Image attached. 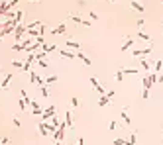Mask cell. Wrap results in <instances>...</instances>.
<instances>
[{
	"mask_svg": "<svg viewBox=\"0 0 163 145\" xmlns=\"http://www.w3.org/2000/svg\"><path fill=\"white\" fill-rule=\"evenodd\" d=\"M141 84H144V90H141V98H144V100H148V98H149V88L153 86L151 81H149V74H148V77H144Z\"/></svg>",
	"mask_w": 163,
	"mask_h": 145,
	"instance_id": "1",
	"label": "cell"
},
{
	"mask_svg": "<svg viewBox=\"0 0 163 145\" xmlns=\"http://www.w3.org/2000/svg\"><path fill=\"white\" fill-rule=\"evenodd\" d=\"M69 20L71 22H75V24H79V26H85V28H89V26H93V24L89 22V20H85V18H81L79 14H69Z\"/></svg>",
	"mask_w": 163,
	"mask_h": 145,
	"instance_id": "2",
	"label": "cell"
},
{
	"mask_svg": "<svg viewBox=\"0 0 163 145\" xmlns=\"http://www.w3.org/2000/svg\"><path fill=\"white\" fill-rule=\"evenodd\" d=\"M24 34H28V26H24V24H18V26H16V30H14V37H16V41L22 39V35H24Z\"/></svg>",
	"mask_w": 163,
	"mask_h": 145,
	"instance_id": "3",
	"label": "cell"
},
{
	"mask_svg": "<svg viewBox=\"0 0 163 145\" xmlns=\"http://www.w3.org/2000/svg\"><path fill=\"white\" fill-rule=\"evenodd\" d=\"M149 53H151V45H148L145 49H134V51H132V55L140 59V57H144V55H149Z\"/></svg>",
	"mask_w": 163,
	"mask_h": 145,
	"instance_id": "4",
	"label": "cell"
},
{
	"mask_svg": "<svg viewBox=\"0 0 163 145\" xmlns=\"http://www.w3.org/2000/svg\"><path fill=\"white\" fill-rule=\"evenodd\" d=\"M132 43H134V37H132V35H126V37H124V43H122V47H120V51H122V53H126L128 49L132 47Z\"/></svg>",
	"mask_w": 163,
	"mask_h": 145,
	"instance_id": "5",
	"label": "cell"
},
{
	"mask_svg": "<svg viewBox=\"0 0 163 145\" xmlns=\"http://www.w3.org/2000/svg\"><path fill=\"white\" fill-rule=\"evenodd\" d=\"M90 84L94 86V90H97V92L100 94V96H102V94H104V86L100 84V82H98V81H97V78H94V77H90Z\"/></svg>",
	"mask_w": 163,
	"mask_h": 145,
	"instance_id": "6",
	"label": "cell"
},
{
	"mask_svg": "<svg viewBox=\"0 0 163 145\" xmlns=\"http://www.w3.org/2000/svg\"><path fill=\"white\" fill-rule=\"evenodd\" d=\"M67 31V24H59L57 28H51V35H61Z\"/></svg>",
	"mask_w": 163,
	"mask_h": 145,
	"instance_id": "7",
	"label": "cell"
},
{
	"mask_svg": "<svg viewBox=\"0 0 163 145\" xmlns=\"http://www.w3.org/2000/svg\"><path fill=\"white\" fill-rule=\"evenodd\" d=\"M53 116H55V106H49V108H47V110H45V112H43V114H41V120H43V122H45V120H49V118H53Z\"/></svg>",
	"mask_w": 163,
	"mask_h": 145,
	"instance_id": "8",
	"label": "cell"
},
{
	"mask_svg": "<svg viewBox=\"0 0 163 145\" xmlns=\"http://www.w3.org/2000/svg\"><path fill=\"white\" fill-rule=\"evenodd\" d=\"M12 77H14V74H12V73H8V74H6V77H4V78H2V82H0V90H6V88H8V84H10V81H12Z\"/></svg>",
	"mask_w": 163,
	"mask_h": 145,
	"instance_id": "9",
	"label": "cell"
},
{
	"mask_svg": "<svg viewBox=\"0 0 163 145\" xmlns=\"http://www.w3.org/2000/svg\"><path fill=\"white\" fill-rule=\"evenodd\" d=\"M130 6H132L136 12H140V14H141V12H145L144 4H141V2H138V0H130Z\"/></svg>",
	"mask_w": 163,
	"mask_h": 145,
	"instance_id": "10",
	"label": "cell"
},
{
	"mask_svg": "<svg viewBox=\"0 0 163 145\" xmlns=\"http://www.w3.org/2000/svg\"><path fill=\"white\" fill-rule=\"evenodd\" d=\"M120 116H122V120H124V124H126V126H132V118L128 116V110H126V108H122Z\"/></svg>",
	"mask_w": 163,
	"mask_h": 145,
	"instance_id": "11",
	"label": "cell"
},
{
	"mask_svg": "<svg viewBox=\"0 0 163 145\" xmlns=\"http://www.w3.org/2000/svg\"><path fill=\"white\" fill-rule=\"evenodd\" d=\"M65 124H67V127H73V114H71V110H67L65 112Z\"/></svg>",
	"mask_w": 163,
	"mask_h": 145,
	"instance_id": "12",
	"label": "cell"
},
{
	"mask_svg": "<svg viewBox=\"0 0 163 145\" xmlns=\"http://www.w3.org/2000/svg\"><path fill=\"white\" fill-rule=\"evenodd\" d=\"M30 106H32V112H33V116H37V114H41V106L37 104V102H30Z\"/></svg>",
	"mask_w": 163,
	"mask_h": 145,
	"instance_id": "13",
	"label": "cell"
},
{
	"mask_svg": "<svg viewBox=\"0 0 163 145\" xmlns=\"http://www.w3.org/2000/svg\"><path fill=\"white\" fill-rule=\"evenodd\" d=\"M77 57H79V59H81V61H83V63H85V65H87V67H90V65H93V61H90V59H89V57H87V55H85V53H79V55H77Z\"/></svg>",
	"mask_w": 163,
	"mask_h": 145,
	"instance_id": "14",
	"label": "cell"
},
{
	"mask_svg": "<svg viewBox=\"0 0 163 145\" xmlns=\"http://www.w3.org/2000/svg\"><path fill=\"white\" fill-rule=\"evenodd\" d=\"M140 65H141V69H145V71H149V67H151L149 59H144V57H140Z\"/></svg>",
	"mask_w": 163,
	"mask_h": 145,
	"instance_id": "15",
	"label": "cell"
},
{
	"mask_svg": "<svg viewBox=\"0 0 163 145\" xmlns=\"http://www.w3.org/2000/svg\"><path fill=\"white\" fill-rule=\"evenodd\" d=\"M108 102H110V98H108L106 94H102L100 100H98V106H100V108H104V106H108Z\"/></svg>",
	"mask_w": 163,
	"mask_h": 145,
	"instance_id": "16",
	"label": "cell"
},
{
	"mask_svg": "<svg viewBox=\"0 0 163 145\" xmlns=\"http://www.w3.org/2000/svg\"><path fill=\"white\" fill-rule=\"evenodd\" d=\"M39 92H41V96H43V98H49V84L39 86Z\"/></svg>",
	"mask_w": 163,
	"mask_h": 145,
	"instance_id": "17",
	"label": "cell"
},
{
	"mask_svg": "<svg viewBox=\"0 0 163 145\" xmlns=\"http://www.w3.org/2000/svg\"><path fill=\"white\" fill-rule=\"evenodd\" d=\"M41 47H43V51L45 53H49V51H55V43H43V45H41Z\"/></svg>",
	"mask_w": 163,
	"mask_h": 145,
	"instance_id": "18",
	"label": "cell"
},
{
	"mask_svg": "<svg viewBox=\"0 0 163 145\" xmlns=\"http://www.w3.org/2000/svg\"><path fill=\"white\" fill-rule=\"evenodd\" d=\"M61 57H65V59H75V57H77V55H73V53H71V51H67V49H61Z\"/></svg>",
	"mask_w": 163,
	"mask_h": 145,
	"instance_id": "19",
	"label": "cell"
},
{
	"mask_svg": "<svg viewBox=\"0 0 163 145\" xmlns=\"http://www.w3.org/2000/svg\"><path fill=\"white\" fill-rule=\"evenodd\" d=\"M67 47H71V49H81V43H79V41L69 39V41H67Z\"/></svg>",
	"mask_w": 163,
	"mask_h": 145,
	"instance_id": "20",
	"label": "cell"
},
{
	"mask_svg": "<svg viewBox=\"0 0 163 145\" xmlns=\"http://www.w3.org/2000/svg\"><path fill=\"white\" fill-rule=\"evenodd\" d=\"M22 20H24V12H22V10H16V18H14V22H16V24H22Z\"/></svg>",
	"mask_w": 163,
	"mask_h": 145,
	"instance_id": "21",
	"label": "cell"
},
{
	"mask_svg": "<svg viewBox=\"0 0 163 145\" xmlns=\"http://www.w3.org/2000/svg\"><path fill=\"white\" fill-rule=\"evenodd\" d=\"M138 37H140V39H144V41H148V43H149V41H151V37H149L148 34H145V31H138Z\"/></svg>",
	"mask_w": 163,
	"mask_h": 145,
	"instance_id": "22",
	"label": "cell"
},
{
	"mask_svg": "<svg viewBox=\"0 0 163 145\" xmlns=\"http://www.w3.org/2000/svg\"><path fill=\"white\" fill-rule=\"evenodd\" d=\"M122 73H124V74H136L138 69H136V67H126V69H122Z\"/></svg>",
	"mask_w": 163,
	"mask_h": 145,
	"instance_id": "23",
	"label": "cell"
},
{
	"mask_svg": "<svg viewBox=\"0 0 163 145\" xmlns=\"http://www.w3.org/2000/svg\"><path fill=\"white\" fill-rule=\"evenodd\" d=\"M161 69H163V59H159V61L155 63V67H153V73H159Z\"/></svg>",
	"mask_w": 163,
	"mask_h": 145,
	"instance_id": "24",
	"label": "cell"
},
{
	"mask_svg": "<svg viewBox=\"0 0 163 145\" xmlns=\"http://www.w3.org/2000/svg\"><path fill=\"white\" fill-rule=\"evenodd\" d=\"M114 78H116V81H118V82H122V81H124V73H122V69H120V71H116Z\"/></svg>",
	"mask_w": 163,
	"mask_h": 145,
	"instance_id": "25",
	"label": "cell"
},
{
	"mask_svg": "<svg viewBox=\"0 0 163 145\" xmlns=\"http://www.w3.org/2000/svg\"><path fill=\"white\" fill-rule=\"evenodd\" d=\"M55 81H57V74H51V77H47V78H45V84H53Z\"/></svg>",
	"mask_w": 163,
	"mask_h": 145,
	"instance_id": "26",
	"label": "cell"
},
{
	"mask_svg": "<svg viewBox=\"0 0 163 145\" xmlns=\"http://www.w3.org/2000/svg\"><path fill=\"white\" fill-rule=\"evenodd\" d=\"M12 124H14L16 127H22V122H20V118H18V116H12Z\"/></svg>",
	"mask_w": 163,
	"mask_h": 145,
	"instance_id": "27",
	"label": "cell"
},
{
	"mask_svg": "<svg viewBox=\"0 0 163 145\" xmlns=\"http://www.w3.org/2000/svg\"><path fill=\"white\" fill-rule=\"evenodd\" d=\"M37 30H39V28H36V30H28V35H30V37H33V39H36L37 35H41V34H37Z\"/></svg>",
	"mask_w": 163,
	"mask_h": 145,
	"instance_id": "28",
	"label": "cell"
},
{
	"mask_svg": "<svg viewBox=\"0 0 163 145\" xmlns=\"http://www.w3.org/2000/svg\"><path fill=\"white\" fill-rule=\"evenodd\" d=\"M12 51H24V45L22 43H14L12 45Z\"/></svg>",
	"mask_w": 163,
	"mask_h": 145,
	"instance_id": "29",
	"label": "cell"
},
{
	"mask_svg": "<svg viewBox=\"0 0 163 145\" xmlns=\"http://www.w3.org/2000/svg\"><path fill=\"white\" fill-rule=\"evenodd\" d=\"M24 65L26 63H22V61H12V67H16V69H24Z\"/></svg>",
	"mask_w": 163,
	"mask_h": 145,
	"instance_id": "30",
	"label": "cell"
},
{
	"mask_svg": "<svg viewBox=\"0 0 163 145\" xmlns=\"http://www.w3.org/2000/svg\"><path fill=\"white\" fill-rule=\"evenodd\" d=\"M116 127H118V122H116V120H112V122L108 124V130H110V131H114Z\"/></svg>",
	"mask_w": 163,
	"mask_h": 145,
	"instance_id": "31",
	"label": "cell"
},
{
	"mask_svg": "<svg viewBox=\"0 0 163 145\" xmlns=\"http://www.w3.org/2000/svg\"><path fill=\"white\" fill-rule=\"evenodd\" d=\"M134 143H136V133H132L130 137L126 139V145H134Z\"/></svg>",
	"mask_w": 163,
	"mask_h": 145,
	"instance_id": "32",
	"label": "cell"
},
{
	"mask_svg": "<svg viewBox=\"0 0 163 145\" xmlns=\"http://www.w3.org/2000/svg\"><path fill=\"white\" fill-rule=\"evenodd\" d=\"M37 78H39V74H36L33 71H30V81L32 82H37Z\"/></svg>",
	"mask_w": 163,
	"mask_h": 145,
	"instance_id": "33",
	"label": "cell"
},
{
	"mask_svg": "<svg viewBox=\"0 0 163 145\" xmlns=\"http://www.w3.org/2000/svg\"><path fill=\"white\" fill-rule=\"evenodd\" d=\"M149 81H151V84H155L157 82V73H149Z\"/></svg>",
	"mask_w": 163,
	"mask_h": 145,
	"instance_id": "34",
	"label": "cell"
},
{
	"mask_svg": "<svg viewBox=\"0 0 163 145\" xmlns=\"http://www.w3.org/2000/svg\"><path fill=\"white\" fill-rule=\"evenodd\" d=\"M114 145H126V139H122V137H116V139H114Z\"/></svg>",
	"mask_w": 163,
	"mask_h": 145,
	"instance_id": "35",
	"label": "cell"
},
{
	"mask_svg": "<svg viewBox=\"0 0 163 145\" xmlns=\"http://www.w3.org/2000/svg\"><path fill=\"white\" fill-rule=\"evenodd\" d=\"M71 106H73V108H77V106H79V98H77V96L71 98Z\"/></svg>",
	"mask_w": 163,
	"mask_h": 145,
	"instance_id": "36",
	"label": "cell"
},
{
	"mask_svg": "<svg viewBox=\"0 0 163 145\" xmlns=\"http://www.w3.org/2000/svg\"><path fill=\"white\" fill-rule=\"evenodd\" d=\"M18 106H20V108H22V110H24V108H26V106H28V104H26V102H24V98H20V100H18Z\"/></svg>",
	"mask_w": 163,
	"mask_h": 145,
	"instance_id": "37",
	"label": "cell"
},
{
	"mask_svg": "<svg viewBox=\"0 0 163 145\" xmlns=\"http://www.w3.org/2000/svg\"><path fill=\"white\" fill-rule=\"evenodd\" d=\"M22 71H24V73H30V71H32V67H30V63H26V65H24V69H22Z\"/></svg>",
	"mask_w": 163,
	"mask_h": 145,
	"instance_id": "38",
	"label": "cell"
},
{
	"mask_svg": "<svg viewBox=\"0 0 163 145\" xmlns=\"http://www.w3.org/2000/svg\"><path fill=\"white\" fill-rule=\"evenodd\" d=\"M89 16H90V20H97V18H98V16H97V12H93V10L89 12Z\"/></svg>",
	"mask_w": 163,
	"mask_h": 145,
	"instance_id": "39",
	"label": "cell"
},
{
	"mask_svg": "<svg viewBox=\"0 0 163 145\" xmlns=\"http://www.w3.org/2000/svg\"><path fill=\"white\" fill-rule=\"evenodd\" d=\"M37 65H39V67H41V69H45V67H47V63H45V61H43V59H41V61H37Z\"/></svg>",
	"mask_w": 163,
	"mask_h": 145,
	"instance_id": "40",
	"label": "cell"
},
{
	"mask_svg": "<svg viewBox=\"0 0 163 145\" xmlns=\"http://www.w3.org/2000/svg\"><path fill=\"white\" fill-rule=\"evenodd\" d=\"M136 26H138V28H140V30H141V28H144V20H138V22H136Z\"/></svg>",
	"mask_w": 163,
	"mask_h": 145,
	"instance_id": "41",
	"label": "cell"
},
{
	"mask_svg": "<svg viewBox=\"0 0 163 145\" xmlns=\"http://www.w3.org/2000/svg\"><path fill=\"white\" fill-rule=\"evenodd\" d=\"M2 145H6V143H10V137H2V141H0Z\"/></svg>",
	"mask_w": 163,
	"mask_h": 145,
	"instance_id": "42",
	"label": "cell"
},
{
	"mask_svg": "<svg viewBox=\"0 0 163 145\" xmlns=\"http://www.w3.org/2000/svg\"><path fill=\"white\" fill-rule=\"evenodd\" d=\"M77 145H85V139H83V137H79V141H77Z\"/></svg>",
	"mask_w": 163,
	"mask_h": 145,
	"instance_id": "43",
	"label": "cell"
},
{
	"mask_svg": "<svg viewBox=\"0 0 163 145\" xmlns=\"http://www.w3.org/2000/svg\"><path fill=\"white\" fill-rule=\"evenodd\" d=\"M30 2H37V4H39V2H41V0H30Z\"/></svg>",
	"mask_w": 163,
	"mask_h": 145,
	"instance_id": "44",
	"label": "cell"
},
{
	"mask_svg": "<svg viewBox=\"0 0 163 145\" xmlns=\"http://www.w3.org/2000/svg\"><path fill=\"white\" fill-rule=\"evenodd\" d=\"M53 145H61V141H55V143H53Z\"/></svg>",
	"mask_w": 163,
	"mask_h": 145,
	"instance_id": "45",
	"label": "cell"
},
{
	"mask_svg": "<svg viewBox=\"0 0 163 145\" xmlns=\"http://www.w3.org/2000/svg\"><path fill=\"white\" fill-rule=\"evenodd\" d=\"M110 2H116V0H110Z\"/></svg>",
	"mask_w": 163,
	"mask_h": 145,
	"instance_id": "46",
	"label": "cell"
},
{
	"mask_svg": "<svg viewBox=\"0 0 163 145\" xmlns=\"http://www.w3.org/2000/svg\"><path fill=\"white\" fill-rule=\"evenodd\" d=\"M0 73H2V71H0Z\"/></svg>",
	"mask_w": 163,
	"mask_h": 145,
	"instance_id": "47",
	"label": "cell"
},
{
	"mask_svg": "<svg viewBox=\"0 0 163 145\" xmlns=\"http://www.w3.org/2000/svg\"><path fill=\"white\" fill-rule=\"evenodd\" d=\"M0 145H2V143H0Z\"/></svg>",
	"mask_w": 163,
	"mask_h": 145,
	"instance_id": "48",
	"label": "cell"
}]
</instances>
